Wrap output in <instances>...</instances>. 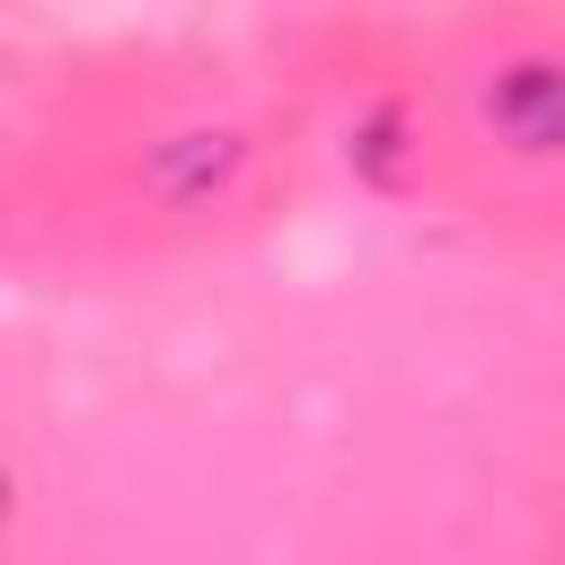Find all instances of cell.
<instances>
[{"label":"cell","instance_id":"1","mask_svg":"<svg viewBox=\"0 0 565 565\" xmlns=\"http://www.w3.org/2000/svg\"><path fill=\"white\" fill-rule=\"evenodd\" d=\"M494 124L530 150H556L565 141V71L556 62H521L494 79Z\"/></svg>","mask_w":565,"mask_h":565},{"label":"cell","instance_id":"2","mask_svg":"<svg viewBox=\"0 0 565 565\" xmlns=\"http://www.w3.org/2000/svg\"><path fill=\"white\" fill-rule=\"evenodd\" d=\"M230 168H238V141H230V132H185V141H168V150H159L150 185H159L168 203H194V194H212Z\"/></svg>","mask_w":565,"mask_h":565}]
</instances>
